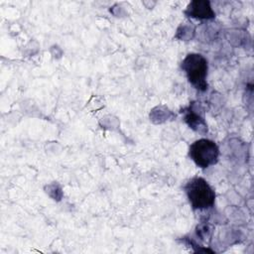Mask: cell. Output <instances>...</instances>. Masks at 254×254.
Returning a JSON list of instances; mask_svg holds the SVG:
<instances>
[{
    "label": "cell",
    "mask_w": 254,
    "mask_h": 254,
    "mask_svg": "<svg viewBox=\"0 0 254 254\" xmlns=\"http://www.w3.org/2000/svg\"><path fill=\"white\" fill-rule=\"evenodd\" d=\"M185 190L193 209L209 208L214 203V190L202 178H193L189 181Z\"/></svg>",
    "instance_id": "obj_1"
},
{
    "label": "cell",
    "mask_w": 254,
    "mask_h": 254,
    "mask_svg": "<svg viewBox=\"0 0 254 254\" xmlns=\"http://www.w3.org/2000/svg\"><path fill=\"white\" fill-rule=\"evenodd\" d=\"M182 68L186 72L189 81L198 90L207 88V61L199 54L188 55L182 63Z\"/></svg>",
    "instance_id": "obj_2"
},
{
    "label": "cell",
    "mask_w": 254,
    "mask_h": 254,
    "mask_svg": "<svg viewBox=\"0 0 254 254\" xmlns=\"http://www.w3.org/2000/svg\"><path fill=\"white\" fill-rule=\"evenodd\" d=\"M218 147L208 139L194 141L190 147V157L196 166L205 169L214 165L218 160Z\"/></svg>",
    "instance_id": "obj_3"
},
{
    "label": "cell",
    "mask_w": 254,
    "mask_h": 254,
    "mask_svg": "<svg viewBox=\"0 0 254 254\" xmlns=\"http://www.w3.org/2000/svg\"><path fill=\"white\" fill-rule=\"evenodd\" d=\"M187 13L190 17H194L198 19H209L214 17L208 1H192L188 7Z\"/></svg>",
    "instance_id": "obj_4"
},
{
    "label": "cell",
    "mask_w": 254,
    "mask_h": 254,
    "mask_svg": "<svg viewBox=\"0 0 254 254\" xmlns=\"http://www.w3.org/2000/svg\"><path fill=\"white\" fill-rule=\"evenodd\" d=\"M185 120L186 122L189 124V126L196 131H200L201 128H203L204 130H206V125L203 121L202 118H200V116L196 113H193L192 110H189L187 115L185 116Z\"/></svg>",
    "instance_id": "obj_5"
}]
</instances>
